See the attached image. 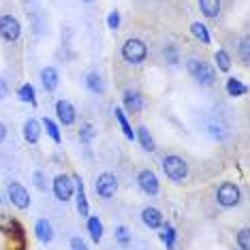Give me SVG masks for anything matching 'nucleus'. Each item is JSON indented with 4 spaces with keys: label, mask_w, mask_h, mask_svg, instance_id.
Returning a JSON list of instances; mask_svg holds the SVG:
<instances>
[{
    "label": "nucleus",
    "mask_w": 250,
    "mask_h": 250,
    "mask_svg": "<svg viewBox=\"0 0 250 250\" xmlns=\"http://www.w3.org/2000/svg\"><path fill=\"white\" fill-rule=\"evenodd\" d=\"M52 192L54 197L58 199L60 203H69L73 199V192H75V182H73V175L66 173H58L52 180Z\"/></svg>",
    "instance_id": "5"
},
{
    "label": "nucleus",
    "mask_w": 250,
    "mask_h": 250,
    "mask_svg": "<svg viewBox=\"0 0 250 250\" xmlns=\"http://www.w3.org/2000/svg\"><path fill=\"white\" fill-rule=\"evenodd\" d=\"M214 62L218 66L220 73H229L231 71V56L225 52V49H216L214 52Z\"/></svg>",
    "instance_id": "26"
},
{
    "label": "nucleus",
    "mask_w": 250,
    "mask_h": 250,
    "mask_svg": "<svg viewBox=\"0 0 250 250\" xmlns=\"http://www.w3.org/2000/svg\"><path fill=\"white\" fill-rule=\"evenodd\" d=\"M7 94H9V86H7V82L0 77V101L7 99Z\"/></svg>",
    "instance_id": "36"
},
{
    "label": "nucleus",
    "mask_w": 250,
    "mask_h": 250,
    "mask_svg": "<svg viewBox=\"0 0 250 250\" xmlns=\"http://www.w3.org/2000/svg\"><path fill=\"white\" fill-rule=\"evenodd\" d=\"M43 128H45V133H47V137L52 139L54 144H60V141H62L60 128H58V124H56L54 120H49V118H43Z\"/></svg>",
    "instance_id": "27"
},
{
    "label": "nucleus",
    "mask_w": 250,
    "mask_h": 250,
    "mask_svg": "<svg viewBox=\"0 0 250 250\" xmlns=\"http://www.w3.org/2000/svg\"><path fill=\"white\" fill-rule=\"evenodd\" d=\"M21 133H24L26 144L37 146V144H39V139H41V133H43L41 122L35 120V118H28V120L24 122V128H21Z\"/></svg>",
    "instance_id": "14"
},
{
    "label": "nucleus",
    "mask_w": 250,
    "mask_h": 250,
    "mask_svg": "<svg viewBox=\"0 0 250 250\" xmlns=\"http://www.w3.org/2000/svg\"><path fill=\"white\" fill-rule=\"evenodd\" d=\"M135 139L139 141V146L144 147L146 152H154V150H156L154 137H152V135H150V130H147L146 126H139L137 130H135Z\"/></svg>",
    "instance_id": "19"
},
{
    "label": "nucleus",
    "mask_w": 250,
    "mask_h": 250,
    "mask_svg": "<svg viewBox=\"0 0 250 250\" xmlns=\"http://www.w3.org/2000/svg\"><path fill=\"white\" fill-rule=\"evenodd\" d=\"M186 71L190 73L192 77L197 79L201 86H212V83L216 82V71L212 64H208V62L203 60H197V58H190L188 62H186Z\"/></svg>",
    "instance_id": "2"
},
{
    "label": "nucleus",
    "mask_w": 250,
    "mask_h": 250,
    "mask_svg": "<svg viewBox=\"0 0 250 250\" xmlns=\"http://www.w3.org/2000/svg\"><path fill=\"white\" fill-rule=\"evenodd\" d=\"M18 96H20L21 103H28V105H32V107L39 105V101H37V90H35V86H32V83H21V86L18 88Z\"/></svg>",
    "instance_id": "21"
},
{
    "label": "nucleus",
    "mask_w": 250,
    "mask_h": 250,
    "mask_svg": "<svg viewBox=\"0 0 250 250\" xmlns=\"http://www.w3.org/2000/svg\"><path fill=\"white\" fill-rule=\"evenodd\" d=\"M141 223H144L147 229H152V231H158L163 227L165 223V216L161 209H156V208H144V212H141Z\"/></svg>",
    "instance_id": "12"
},
{
    "label": "nucleus",
    "mask_w": 250,
    "mask_h": 250,
    "mask_svg": "<svg viewBox=\"0 0 250 250\" xmlns=\"http://www.w3.org/2000/svg\"><path fill=\"white\" fill-rule=\"evenodd\" d=\"M137 184L144 195L147 197H156L158 190H161V182H158L156 173L152 171V169H144V171H139L137 175Z\"/></svg>",
    "instance_id": "9"
},
{
    "label": "nucleus",
    "mask_w": 250,
    "mask_h": 250,
    "mask_svg": "<svg viewBox=\"0 0 250 250\" xmlns=\"http://www.w3.org/2000/svg\"><path fill=\"white\" fill-rule=\"evenodd\" d=\"M73 182H75V208H77V214L82 218H86L90 214V203H88V197H86V186H83V180L82 175H73Z\"/></svg>",
    "instance_id": "10"
},
{
    "label": "nucleus",
    "mask_w": 250,
    "mask_h": 250,
    "mask_svg": "<svg viewBox=\"0 0 250 250\" xmlns=\"http://www.w3.org/2000/svg\"><path fill=\"white\" fill-rule=\"evenodd\" d=\"M96 139V128L92 122H83L82 126H79V141H82L83 146H90L92 141Z\"/></svg>",
    "instance_id": "25"
},
{
    "label": "nucleus",
    "mask_w": 250,
    "mask_h": 250,
    "mask_svg": "<svg viewBox=\"0 0 250 250\" xmlns=\"http://www.w3.org/2000/svg\"><path fill=\"white\" fill-rule=\"evenodd\" d=\"M35 235L41 244H49L54 240V227L47 218H39L35 223Z\"/></svg>",
    "instance_id": "15"
},
{
    "label": "nucleus",
    "mask_w": 250,
    "mask_h": 250,
    "mask_svg": "<svg viewBox=\"0 0 250 250\" xmlns=\"http://www.w3.org/2000/svg\"><path fill=\"white\" fill-rule=\"evenodd\" d=\"M0 203H2V197H0Z\"/></svg>",
    "instance_id": "39"
},
{
    "label": "nucleus",
    "mask_w": 250,
    "mask_h": 250,
    "mask_svg": "<svg viewBox=\"0 0 250 250\" xmlns=\"http://www.w3.org/2000/svg\"><path fill=\"white\" fill-rule=\"evenodd\" d=\"M246 92H248L246 83H242L240 79H235V77H229V79H227V94H229L231 99H237V96H244Z\"/></svg>",
    "instance_id": "24"
},
{
    "label": "nucleus",
    "mask_w": 250,
    "mask_h": 250,
    "mask_svg": "<svg viewBox=\"0 0 250 250\" xmlns=\"http://www.w3.org/2000/svg\"><path fill=\"white\" fill-rule=\"evenodd\" d=\"M122 58L128 64H141L147 58V45L137 37H130L122 45Z\"/></svg>",
    "instance_id": "1"
},
{
    "label": "nucleus",
    "mask_w": 250,
    "mask_h": 250,
    "mask_svg": "<svg viewBox=\"0 0 250 250\" xmlns=\"http://www.w3.org/2000/svg\"><path fill=\"white\" fill-rule=\"evenodd\" d=\"M248 49H250V39H248V37H242V41H240V58H242V62H244V66L250 64V54H248Z\"/></svg>",
    "instance_id": "30"
},
{
    "label": "nucleus",
    "mask_w": 250,
    "mask_h": 250,
    "mask_svg": "<svg viewBox=\"0 0 250 250\" xmlns=\"http://www.w3.org/2000/svg\"><path fill=\"white\" fill-rule=\"evenodd\" d=\"M161 242L167 248H173L175 246V229L169 223H163V227H161Z\"/></svg>",
    "instance_id": "28"
},
{
    "label": "nucleus",
    "mask_w": 250,
    "mask_h": 250,
    "mask_svg": "<svg viewBox=\"0 0 250 250\" xmlns=\"http://www.w3.org/2000/svg\"><path fill=\"white\" fill-rule=\"evenodd\" d=\"M163 171L171 182H184L188 178V163L180 156H165L163 158Z\"/></svg>",
    "instance_id": "3"
},
{
    "label": "nucleus",
    "mask_w": 250,
    "mask_h": 250,
    "mask_svg": "<svg viewBox=\"0 0 250 250\" xmlns=\"http://www.w3.org/2000/svg\"><path fill=\"white\" fill-rule=\"evenodd\" d=\"M82 2H94V0H82Z\"/></svg>",
    "instance_id": "38"
},
{
    "label": "nucleus",
    "mask_w": 250,
    "mask_h": 250,
    "mask_svg": "<svg viewBox=\"0 0 250 250\" xmlns=\"http://www.w3.org/2000/svg\"><path fill=\"white\" fill-rule=\"evenodd\" d=\"M237 246L242 250H250V229L248 227H244V229L237 233Z\"/></svg>",
    "instance_id": "31"
},
{
    "label": "nucleus",
    "mask_w": 250,
    "mask_h": 250,
    "mask_svg": "<svg viewBox=\"0 0 250 250\" xmlns=\"http://www.w3.org/2000/svg\"><path fill=\"white\" fill-rule=\"evenodd\" d=\"M32 182H35V186L41 192H45L47 190V182H45V175H43V171H35L32 173Z\"/></svg>",
    "instance_id": "33"
},
{
    "label": "nucleus",
    "mask_w": 250,
    "mask_h": 250,
    "mask_svg": "<svg viewBox=\"0 0 250 250\" xmlns=\"http://www.w3.org/2000/svg\"><path fill=\"white\" fill-rule=\"evenodd\" d=\"M165 58H167L169 64H178V62H180L178 49H175V47H165Z\"/></svg>",
    "instance_id": "34"
},
{
    "label": "nucleus",
    "mask_w": 250,
    "mask_h": 250,
    "mask_svg": "<svg viewBox=\"0 0 250 250\" xmlns=\"http://www.w3.org/2000/svg\"><path fill=\"white\" fill-rule=\"evenodd\" d=\"M122 103L128 113H139L144 109V96H141V92H137V90H124Z\"/></svg>",
    "instance_id": "13"
},
{
    "label": "nucleus",
    "mask_w": 250,
    "mask_h": 250,
    "mask_svg": "<svg viewBox=\"0 0 250 250\" xmlns=\"http://www.w3.org/2000/svg\"><path fill=\"white\" fill-rule=\"evenodd\" d=\"M116 240L122 244V246H128L130 244V231H128V227H124V225H118L116 227Z\"/></svg>",
    "instance_id": "29"
},
{
    "label": "nucleus",
    "mask_w": 250,
    "mask_h": 250,
    "mask_svg": "<svg viewBox=\"0 0 250 250\" xmlns=\"http://www.w3.org/2000/svg\"><path fill=\"white\" fill-rule=\"evenodd\" d=\"M41 83H43L45 92H54V90L58 88V83H60L58 71H56L54 66H45V69L41 71Z\"/></svg>",
    "instance_id": "17"
},
{
    "label": "nucleus",
    "mask_w": 250,
    "mask_h": 250,
    "mask_svg": "<svg viewBox=\"0 0 250 250\" xmlns=\"http://www.w3.org/2000/svg\"><path fill=\"white\" fill-rule=\"evenodd\" d=\"M120 21H122V18H120V11L118 9H113L109 15H107V28L109 30H118L120 28Z\"/></svg>",
    "instance_id": "32"
},
{
    "label": "nucleus",
    "mask_w": 250,
    "mask_h": 250,
    "mask_svg": "<svg viewBox=\"0 0 250 250\" xmlns=\"http://www.w3.org/2000/svg\"><path fill=\"white\" fill-rule=\"evenodd\" d=\"M21 37V26L13 15H0V39L7 43H15Z\"/></svg>",
    "instance_id": "7"
},
{
    "label": "nucleus",
    "mask_w": 250,
    "mask_h": 250,
    "mask_svg": "<svg viewBox=\"0 0 250 250\" xmlns=\"http://www.w3.org/2000/svg\"><path fill=\"white\" fill-rule=\"evenodd\" d=\"M240 201H242V190L237 184L223 182L218 186V190H216V203L220 208H235V206H240Z\"/></svg>",
    "instance_id": "4"
},
{
    "label": "nucleus",
    "mask_w": 250,
    "mask_h": 250,
    "mask_svg": "<svg viewBox=\"0 0 250 250\" xmlns=\"http://www.w3.org/2000/svg\"><path fill=\"white\" fill-rule=\"evenodd\" d=\"M86 227H88V233H90V237H92L94 244H99L101 240H103L105 227H103V220H101L99 216L88 214V216H86Z\"/></svg>",
    "instance_id": "16"
},
{
    "label": "nucleus",
    "mask_w": 250,
    "mask_h": 250,
    "mask_svg": "<svg viewBox=\"0 0 250 250\" xmlns=\"http://www.w3.org/2000/svg\"><path fill=\"white\" fill-rule=\"evenodd\" d=\"M4 137H7V126H4V124L0 122V144L4 141Z\"/></svg>",
    "instance_id": "37"
},
{
    "label": "nucleus",
    "mask_w": 250,
    "mask_h": 250,
    "mask_svg": "<svg viewBox=\"0 0 250 250\" xmlns=\"http://www.w3.org/2000/svg\"><path fill=\"white\" fill-rule=\"evenodd\" d=\"M190 32H192V37H195L197 41H201L203 45L212 43V35H209L208 26L201 24V21H192V24H190Z\"/></svg>",
    "instance_id": "22"
},
{
    "label": "nucleus",
    "mask_w": 250,
    "mask_h": 250,
    "mask_svg": "<svg viewBox=\"0 0 250 250\" xmlns=\"http://www.w3.org/2000/svg\"><path fill=\"white\" fill-rule=\"evenodd\" d=\"M113 116H116V122L120 124V128H122L124 137H126L128 141H133V139H135V130H133V126H130V122H128V118H126V113H124L122 107H116Z\"/></svg>",
    "instance_id": "18"
},
{
    "label": "nucleus",
    "mask_w": 250,
    "mask_h": 250,
    "mask_svg": "<svg viewBox=\"0 0 250 250\" xmlns=\"http://www.w3.org/2000/svg\"><path fill=\"white\" fill-rule=\"evenodd\" d=\"M69 246H71L73 250H83V248H86V246H88V244H86V242H83V240H82V237H73V240H71V244H69Z\"/></svg>",
    "instance_id": "35"
},
{
    "label": "nucleus",
    "mask_w": 250,
    "mask_h": 250,
    "mask_svg": "<svg viewBox=\"0 0 250 250\" xmlns=\"http://www.w3.org/2000/svg\"><path fill=\"white\" fill-rule=\"evenodd\" d=\"M94 190H96V195H99L101 199L116 197V192H118V178L113 173H109V171L101 173L99 178H96V182H94Z\"/></svg>",
    "instance_id": "6"
},
{
    "label": "nucleus",
    "mask_w": 250,
    "mask_h": 250,
    "mask_svg": "<svg viewBox=\"0 0 250 250\" xmlns=\"http://www.w3.org/2000/svg\"><path fill=\"white\" fill-rule=\"evenodd\" d=\"M7 197L18 209H28L30 208V192H28L26 186L20 184V182H11V184L7 186Z\"/></svg>",
    "instance_id": "8"
},
{
    "label": "nucleus",
    "mask_w": 250,
    "mask_h": 250,
    "mask_svg": "<svg viewBox=\"0 0 250 250\" xmlns=\"http://www.w3.org/2000/svg\"><path fill=\"white\" fill-rule=\"evenodd\" d=\"M86 88L90 90V92H94V94H103L105 92V82H103V77L99 75V73H94V71H90L86 73Z\"/></svg>",
    "instance_id": "20"
},
{
    "label": "nucleus",
    "mask_w": 250,
    "mask_h": 250,
    "mask_svg": "<svg viewBox=\"0 0 250 250\" xmlns=\"http://www.w3.org/2000/svg\"><path fill=\"white\" fill-rule=\"evenodd\" d=\"M199 9H201V13L206 15V18H218L220 13V0H197Z\"/></svg>",
    "instance_id": "23"
},
{
    "label": "nucleus",
    "mask_w": 250,
    "mask_h": 250,
    "mask_svg": "<svg viewBox=\"0 0 250 250\" xmlns=\"http://www.w3.org/2000/svg\"><path fill=\"white\" fill-rule=\"evenodd\" d=\"M56 116H58V122L62 126H73L77 120V111L75 107H73L71 101L66 99H60L58 103H56Z\"/></svg>",
    "instance_id": "11"
}]
</instances>
